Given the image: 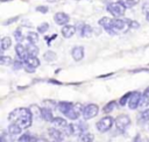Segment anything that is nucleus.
Here are the masks:
<instances>
[{
  "label": "nucleus",
  "mask_w": 149,
  "mask_h": 142,
  "mask_svg": "<svg viewBox=\"0 0 149 142\" xmlns=\"http://www.w3.org/2000/svg\"><path fill=\"white\" fill-rule=\"evenodd\" d=\"M8 120L12 121L13 123L19 125L22 129H24V128H28L31 126L33 114H31V111L29 108L20 107V108H15L14 111H12L9 113Z\"/></svg>",
  "instance_id": "obj_1"
},
{
  "label": "nucleus",
  "mask_w": 149,
  "mask_h": 142,
  "mask_svg": "<svg viewBox=\"0 0 149 142\" xmlns=\"http://www.w3.org/2000/svg\"><path fill=\"white\" fill-rule=\"evenodd\" d=\"M126 5L123 3V1H116V2H112L107 5V10L115 17H120L125 14L126 12Z\"/></svg>",
  "instance_id": "obj_2"
},
{
  "label": "nucleus",
  "mask_w": 149,
  "mask_h": 142,
  "mask_svg": "<svg viewBox=\"0 0 149 142\" xmlns=\"http://www.w3.org/2000/svg\"><path fill=\"white\" fill-rule=\"evenodd\" d=\"M114 122H115V120L112 116H104V118H101L97 122L95 126H97V129L100 133H106V132H108L112 128V126L114 125Z\"/></svg>",
  "instance_id": "obj_3"
},
{
  "label": "nucleus",
  "mask_w": 149,
  "mask_h": 142,
  "mask_svg": "<svg viewBox=\"0 0 149 142\" xmlns=\"http://www.w3.org/2000/svg\"><path fill=\"white\" fill-rule=\"evenodd\" d=\"M99 113V107L98 105L95 104H88L86 106H84V109H83V118L84 120H88V119H92L94 116H97V114Z\"/></svg>",
  "instance_id": "obj_4"
},
{
  "label": "nucleus",
  "mask_w": 149,
  "mask_h": 142,
  "mask_svg": "<svg viewBox=\"0 0 149 142\" xmlns=\"http://www.w3.org/2000/svg\"><path fill=\"white\" fill-rule=\"evenodd\" d=\"M83 109H84V106L79 102H76L73 104L72 108L65 114V116L69 118L70 120H77L80 116V114H83Z\"/></svg>",
  "instance_id": "obj_5"
},
{
  "label": "nucleus",
  "mask_w": 149,
  "mask_h": 142,
  "mask_svg": "<svg viewBox=\"0 0 149 142\" xmlns=\"http://www.w3.org/2000/svg\"><path fill=\"white\" fill-rule=\"evenodd\" d=\"M99 24L109 34V35H115L116 34V30L113 28V19L111 17H107V16H104L99 20Z\"/></svg>",
  "instance_id": "obj_6"
},
{
  "label": "nucleus",
  "mask_w": 149,
  "mask_h": 142,
  "mask_svg": "<svg viewBox=\"0 0 149 142\" xmlns=\"http://www.w3.org/2000/svg\"><path fill=\"white\" fill-rule=\"evenodd\" d=\"M130 125V118L126 114H122V115H119L116 119H115V126L119 130L123 132L126 130V128Z\"/></svg>",
  "instance_id": "obj_7"
},
{
  "label": "nucleus",
  "mask_w": 149,
  "mask_h": 142,
  "mask_svg": "<svg viewBox=\"0 0 149 142\" xmlns=\"http://www.w3.org/2000/svg\"><path fill=\"white\" fill-rule=\"evenodd\" d=\"M141 99H142V93L141 92H137V91L132 92V95H130L129 101H128V107L130 109H136L140 106Z\"/></svg>",
  "instance_id": "obj_8"
},
{
  "label": "nucleus",
  "mask_w": 149,
  "mask_h": 142,
  "mask_svg": "<svg viewBox=\"0 0 149 142\" xmlns=\"http://www.w3.org/2000/svg\"><path fill=\"white\" fill-rule=\"evenodd\" d=\"M54 20L57 24L59 26H66L68 22L70 21V16L66 14V13H63V12H58L54 15Z\"/></svg>",
  "instance_id": "obj_9"
},
{
  "label": "nucleus",
  "mask_w": 149,
  "mask_h": 142,
  "mask_svg": "<svg viewBox=\"0 0 149 142\" xmlns=\"http://www.w3.org/2000/svg\"><path fill=\"white\" fill-rule=\"evenodd\" d=\"M128 27L127 20L123 19H113V28L116 31H126Z\"/></svg>",
  "instance_id": "obj_10"
},
{
  "label": "nucleus",
  "mask_w": 149,
  "mask_h": 142,
  "mask_svg": "<svg viewBox=\"0 0 149 142\" xmlns=\"http://www.w3.org/2000/svg\"><path fill=\"white\" fill-rule=\"evenodd\" d=\"M15 51H16L17 58L21 59V61H26L28 58V56H29V54L27 51V48L23 44H21V43H17L15 45Z\"/></svg>",
  "instance_id": "obj_11"
},
{
  "label": "nucleus",
  "mask_w": 149,
  "mask_h": 142,
  "mask_svg": "<svg viewBox=\"0 0 149 142\" xmlns=\"http://www.w3.org/2000/svg\"><path fill=\"white\" fill-rule=\"evenodd\" d=\"M76 29L79 31V35H80L81 37H90L91 34H92V28H91L88 24L78 23V26H77Z\"/></svg>",
  "instance_id": "obj_12"
},
{
  "label": "nucleus",
  "mask_w": 149,
  "mask_h": 142,
  "mask_svg": "<svg viewBox=\"0 0 149 142\" xmlns=\"http://www.w3.org/2000/svg\"><path fill=\"white\" fill-rule=\"evenodd\" d=\"M84 54H85V50H84V47H81V45L73 47L72 50H71V55H72V57H73L74 61H80V59H83Z\"/></svg>",
  "instance_id": "obj_13"
},
{
  "label": "nucleus",
  "mask_w": 149,
  "mask_h": 142,
  "mask_svg": "<svg viewBox=\"0 0 149 142\" xmlns=\"http://www.w3.org/2000/svg\"><path fill=\"white\" fill-rule=\"evenodd\" d=\"M24 66L35 70L37 66H40V59L36 56H28V58L24 61Z\"/></svg>",
  "instance_id": "obj_14"
},
{
  "label": "nucleus",
  "mask_w": 149,
  "mask_h": 142,
  "mask_svg": "<svg viewBox=\"0 0 149 142\" xmlns=\"http://www.w3.org/2000/svg\"><path fill=\"white\" fill-rule=\"evenodd\" d=\"M76 27L74 26H71V24H66L62 28V35L65 37V38H70L73 36V34L76 33Z\"/></svg>",
  "instance_id": "obj_15"
},
{
  "label": "nucleus",
  "mask_w": 149,
  "mask_h": 142,
  "mask_svg": "<svg viewBox=\"0 0 149 142\" xmlns=\"http://www.w3.org/2000/svg\"><path fill=\"white\" fill-rule=\"evenodd\" d=\"M48 134L50 135V137L52 140H58V141H62L64 139V134L59 130V129H56L55 127L52 128H49L48 129Z\"/></svg>",
  "instance_id": "obj_16"
},
{
  "label": "nucleus",
  "mask_w": 149,
  "mask_h": 142,
  "mask_svg": "<svg viewBox=\"0 0 149 142\" xmlns=\"http://www.w3.org/2000/svg\"><path fill=\"white\" fill-rule=\"evenodd\" d=\"M72 106H73V104H72V102H69V101H61V102H58V105H57L58 111H59L61 113H63L64 115L72 108Z\"/></svg>",
  "instance_id": "obj_17"
},
{
  "label": "nucleus",
  "mask_w": 149,
  "mask_h": 142,
  "mask_svg": "<svg viewBox=\"0 0 149 142\" xmlns=\"http://www.w3.org/2000/svg\"><path fill=\"white\" fill-rule=\"evenodd\" d=\"M40 113H41V116H42L43 120L49 121V122H51V121L54 120V115H52V112H51L50 108H48V107H43V108H41Z\"/></svg>",
  "instance_id": "obj_18"
},
{
  "label": "nucleus",
  "mask_w": 149,
  "mask_h": 142,
  "mask_svg": "<svg viewBox=\"0 0 149 142\" xmlns=\"http://www.w3.org/2000/svg\"><path fill=\"white\" fill-rule=\"evenodd\" d=\"M51 123H52V126H54L55 128H65V127L69 125V123L66 122L65 119H63V118H58V116L54 118V120L51 121Z\"/></svg>",
  "instance_id": "obj_19"
},
{
  "label": "nucleus",
  "mask_w": 149,
  "mask_h": 142,
  "mask_svg": "<svg viewBox=\"0 0 149 142\" xmlns=\"http://www.w3.org/2000/svg\"><path fill=\"white\" fill-rule=\"evenodd\" d=\"M17 142H37V139L29 133H24L17 139Z\"/></svg>",
  "instance_id": "obj_20"
},
{
  "label": "nucleus",
  "mask_w": 149,
  "mask_h": 142,
  "mask_svg": "<svg viewBox=\"0 0 149 142\" xmlns=\"http://www.w3.org/2000/svg\"><path fill=\"white\" fill-rule=\"evenodd\" d=\"M22 132V128L19 126V125H16V123H10L9 126H8V133L10 134V135H19L20 133Z\"/></svg>",
  "instance_id": "obj_21"
},
{
  "label": "nucleus",
  "mask_w": 149,
  "mask_h": 142,
  "mask_svg": "<svg viewBox=\"0 0 149 142\" xmlns=\"http://www.w3.org/2000/svg\"><path fill=\"white\" fill-rule=\"evenodd\" d=\"M93 140H94V135L91 134V133L85 132V133L79 135V141L80 142H93Z\"/></svg>",
  "instance_id": "obj_22"
},
{
  "label": "nucleus",
  "mask_w": 149,
  "mask_h": 142,
  "mask_svg": "<svg viewBox=\"0 0 149 142\" xmlns=\"http://www.w3.org/2000/svg\"><path fill=\"white\" fill-rule=\"evenodd\" d=\"M144 123V122H149V108L144 109L140 113L139 115V123Z\"/></svg>",
  "instance_id": "obj_23"
},
{
  "label": "nucleus",
  "mask_w": 149,
  "mask_h": 142,
  "mask_svg": "<svg viewBox=\"0 0 149 142\" xmlns=\"http://www.w3.org/2000/svg\"><path fill=\"white\" fill-rule=\"evenodd\" d=\"M27 40L29 43H33V44H36L38 42V34L35 33V31H29L27 34Z\"/></svg>",
  "instance_id": "obj_24"
},
{
  "label": "nucleus",
  "mask_w": 149,
  "mask_h": 142,
  "mask_svg": "<svg viewBox=\"0 0 149 142\" xmlns=\"http://www.w3.org/2000/svg\"><path fill=\"white\" fill-rule=\"evenodd\" d=\"M10 45H12V40L9 37H2L1 38V45H0L1 51H5V50L9 49Z\"/></svg>",
  "instance_id": "obj_25"
},
{
  "label": "nucleus",
  "mask_w": 149,
  "mask_h": 142,
  "mask_svg": "<svg viewBox=\"0 0 149 142\" xmlns=\"http://www.w3.org/2000/svg\"><path fill=\"white\" fill-rule=\"evenodd\" d=\"M26 48H27V51H28L29 56H36V55H38V48H37L35 44L29 43V45H27ZM36 57H37V56H36Z\"/></svg>",
  "instance_id": "obj_26"
},
{
  "label": "nucleus",
  "mask_w": 149,
  "mask_h": 142,
  "mask_svg": "<svg viewBox=\"0 0 149 142\" xmlns=\"http://www.w3.org/2000/svg\"><path fill=\"white\" fill-rule=\"evenodd\" d=\"M115 107H116V102L112 100V101H109V102H107V104L105 105V107L102 108V112H104V113H111L112 111L115 109Z\"/></svg>",
  "instance_id": "obj_27"
},
{
  "label": "nucleus",
  "mask_w": 149,
  "mask_h": 142,
  "mask_svg": "<svg viewBox=\"0 0 149 142\" xmlns=\"http://www.w3.org/2000/svg\"><path fill=\"white\" fill-rule=\"evenodd\" d=\"M0 63H1L2 65H13V63H14V62H13L12 57L2 55V56L0 57Z\"/></svg>",
  "instance_id": "obj_28"
},
{
  "label": "nucleus",
  "mask_w": 149,
  "mask_h": 142,
  "mask_svg": "<svg viewBox=\"0 0 149 142\" xmlns=\"http://www.w3.org/2000/svg\"><path fill=\"white\" fill-rule=\"evenodd\" d=\"M130 95H132V92H128V93H126L125 95H122V97L120 98V101H119L120 106H125L126 104H128V101H129V98H130Z\"/></svg>",
  "instance_id": "obj_29"
},
{
  "label": "nucleus",
  "mask_w": 149,
  "mask_h": 142,
  "mask_svg": "<svg viewBox=\"0 0 149 142\" xmlns=\"http://www.w3.org/2000/svg\"><path fill=\"white\" fill-rule=\"evenodd\" d=\"M14 38L17 41V43H21V41L23 40V36H22V31L21 29H16L14 31Z\"/></svg>",
  "instance_id": "obj_30"
},
{
  "label": "nucleus",
  "mask_w": 149,
  "mask_h": 142,
  "mask_svg": "<svg viewBox=\"0 0 149 142\" xmlns=\"http://www.w3.org/2000/svg\"><path fill=\"white\" fill-rule=\"evenodd\" d=\"M55 58H56V54H55V52H52V51H47V52L44 54V59H45V61H48V62L54 61Z\"/></svg>",
  "instance_id": "obj_31"
},
{
  "label": "nucleus",
  "mask_w": 149,
  "mask_h": 142,
  "mask_svg": "<svg viewBox=\"0 0 149 142\" xmlns=\"http://www.w3.org/2000/svg\"><path fill=\"white\" fill-rule=\"evenodd\" d=\"M24 65H23V61H21V59H16L14 63H13V69L14 70H20V69H22Z\"/></svg>",
  "instance_id": "obj_32"
},
{
  "label": "nucleus",
  "mask_w": 149,
  "mask_h": 142,
  "mask_svg": "<svg viewBox=\"0 0 149 142\" xmlns=\"http://www.w3.org/2000/svg\"><path fill=\"white\" fill-rule=\"evenodd\" d=\"M48 29H49V24H48L47 22H44V23H42L41 26L37 27V31H38V33H42V34L45 33Z\"/></svg>",
  "instance_id": "obj_33"
},
{
  "label": "nucleus",
  "mask_w": 149,
  "mask_h": 142,
  "mask_svg": "<svg viewBox=\"0 0 149 142\" xmlns=\"http://www.w3.org/2000/svg\"><path fill=\"white\" fill-rule=\"evenodd\" d=\"M123 3L126 5L127 8H132V7H134L137 3V0H125Z\"/></svg>",
  "instance_id": "obj_34"
},
{
  "label": "nucleus",
  "mask_w": 149,
  "mask_h": 142,
  "mask_svg": "<svg viewBox=\"0 0 149 142\" xmlns=\"http://www.w3.org/2000/svg\"><path fill=\"white\" fill-rule=\"evenodd\" d=\"M36 10L37 12H41V13H48V7H45V6H38V7H36Z\"/></svg>",
  "instance_id": "obj_35"
},
{
  "label": "nucleus",
  "mask_w": 149,
  "mask_h": 142,
  "mask_svg": "<svg viewBox=\"0 0 149 142\" xmlns=\"http://www.w3.org/2000/svg\"><path fill=\"white\" fill-rule=\"evenodd\" d=\"M127 22H128V26H129V27H132V28H139V27H140V24H139L137 22H135V21L127 20Z\"/></svg>",
  "instance_id": "obj_36"
},
{
  "label": "nucleus",
  "mask_w": 149,
  "mask_h": 142,
  "mask_svg": "<svg viewBox=\"0 0 149 142\" xmlns=\"http://www.w3.org/2000/svg\"><path fill=\"white\" fill-rule=\"evenodd\" d=\"M143 8H142V10H143V13L144 14H148L149 13V3L148 2H146V3H143V6H142Z\"/></svg>",
  "instance_id": "obj_37"
},
{
  "label": "nucleus",
  "mask_w": 149,
  "mask_h": 142,
  "mask_svg": "<svg viewBox=\"0 0 149 142\" xmlns=\"http://www.w3.org/2000/svg\"><path fill=\"white\" fill-rule=\"evenodd\" d=\"M133 142H142V141H141V136H140V134H137V135L134 137Z\"/></svg>",
  "instance_id": "obj_38"
},
{
  "label": "nucleus",
  "mask_w": 149,
  "mask_h": 142,
  "mask_svg": "<svg viewBox=\"0 0 149 142\" xmlns=\"http://www.w3.org/2000/svg\"><path fill=\"white\" fill-rule=\"evenodd\" d=\"M146 19H147V21H149V13L146 14Z\"/></svg>",
  "instance_id": "obj_39"
},
{
  "label": "nucleus",
  "mask_w": 149,
  "mask_h": 142,
  "mask_svg": "<svg viewBox=\"0 0 149 142\" xmlns=\"http://www.w3.org/2000/svg\"><path fill=\"white\" fill-rule=\"evenodd\" d=\"M48 2H56V1H58V0H47Z\"/></svg>",
  "instance_id": "obj_40"
},
{
  "label": "nucleus",
  "mask_w": 149,
  "mask_h": 142,
  "mask_svg": "<svg viewBox=\"0 0 149 142\" xmlns=\"http://www.w3.org/2000/svg\"><path fill=\"white\" fill-rule=\"evenodd\" d=\"M51 142H61V141H58V140H52Z\"/></svg>",
  "instance_id": "obj_41"
},
{
  "label": "nucleus",
  "mask_w": 149,
  "mask_h": 142,
  "mask_svg": "<svg viewBox=\"0 0 149 142\" xmlns=\"http://www.w3.org/2000/svg\"><path fill=\"white\" fill-rule=\"evenodd\" d=\"M148 128H149V122H148Z\"/></svg>",
  "instance_id": "obj_42"
},
{
  "label": "nucleus",
  "mask_w": 149,
  "mask_h": 142,
  "mask_svg": "<svg viewBox=\"0 0 149 142\" xmlns=\"http://www.w3.org/2000/svg\"><path fill=\"white\" fill-rule=\"evenodd\" d=\"M44 142H45V141H44Z\"/></svg>",
  "instance_id": "obj_43"
}]
</instances>
